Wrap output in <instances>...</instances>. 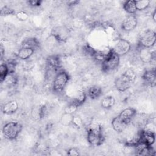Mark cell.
I'll list each match as a JSON object with an SVG mask.
<instances>
[{"mask_svg": "<svg viewBox=\"0 0 156 156\" xmlns=\"http://www.w3.org/2000/svg\"><path fill=\"white\" fill-rule=\"evenodd\" d=\"M136 75L132 69H127L123 74L116 79L115 86L119 92H124L129 90L135 82Z\"/></svg>", "mask_w": 156, "mask_h": 156, "instance_id": "cell-1", "label": "cell"}, {"mask_svg": "<svg viewBox=\"0 0 156 156\" xmlns=\"http://www.w3.org/2000/svg\"><path fill=\"white\" fill-rule=\"evenodd\" d=\"M119 64V56L110 49L102 62V69L104 72L108 73L115 70Z\"/></svg>", "mask_w": 156, "mask_h": 156, "instance_id": "cell-2", "label": "cell"}, {"mask_svg": "<svg viewBox=\"0 0 156 156\" xmlns=\"http://www.w3.org/2000/svg\"><path fill=\"white\" fill-rule=\"evenodd\" d=\"M22 125L16 121L6 123L2 127V133L4 137L9 140H13L17 138L22 130Z\"/></svg>", "mask_w": 156, "mask_h": 156, "instance_id": "cell-3", "label": "cell"}, {"mask_svg": "<svg viewBox=\"0 0 156 156\" xmlns=\"http://www.w3.org/2000/svg\"><path fill=\"white\" fill-rule=\"evenodd\" d=\"M87 140L90 144L94 146L101 145L104 141L102 129L99 126L90 128L87 130Z\"/></svg>", "mask_w": 156, "mask_h": 156, "instance_id": "cell-4", "label": "cell"}, {"mask_svg": "<svg viewBox=\"0 0 156 156\" xmlns=\"http://www.w3.org/2000/svg\"><path fill=\"white\" fill-rule=\"evenodd\" d=\"M69 79V75L66 71H61L57 73L53 80V90L56 93H60L63 91L66 87Z\"/></svg>", "mask_w": 156, "mask_h": 156, "instance_id": "cell-5", "label": "cell"}, {"mask_svg": "<svg viewBox=\"0 0 156 156\" xmlns=\"http://www.w3.org/2000/svg\"><path fill=\"white\" fill-rule=\"evenodd\" d=\"M155 32L152 30H147L143 33L138 40V46L151 48L155 44Z\"/></svg>", "mask_w": 156, "mask_h": 156, "instance_id": "cell-6", "label": "cell"}, {"mask_svg": "<svg viewBox=\"0 0 156 156\" xmlns=\"http://www.w3.org/2000/svg\"><path fill=\"white\" fill-rule=\"evenodd\" d=\"M51 35L58 42H65L70 36V32L68 27L60 26L54 27L51 32Z\"/></svg>", "mask_w": 156, "mask_h": 156, "instance_id": "cell-7", "label": "cell"}, {"mask_svg": "<svg viewBox=\"0 0 156 156\" xmlns=\"http://www.w3.org/2000/svg\"><path fill=\"white\" fill-rule=\"evenodd\" d=\"M131 44L128 40L120 38L117 41L112 50L120 57L129 53L131 50Z\"/></svg>", "mask_w": 156, "mask_h": 156, "instance_id": "cell-8", "label": "cell"}, {"mask_svg": "<svg viewBox=\"0 0 156 156\" xmlns=\"http://www.w3.org/2000/svg\"><path fill=\"white\" fill-rule=\"evenodd\" d=\"M140 142L147 146H152L155 141V135L151 130L145 129L140 133Z\"/></svg>", "mask_w": 156, "mask_h": 156, "instance_id": "cell-9", "label": "cell"}, {"mask_svg": "<svg viewBox=\"0 0 156 156\" xmlns=\"http://www.w3.org/2000/svg\"><path fill=\"white\" fill-rule=\"evenodd\" d=\"M138 24V20L134 15L127 16L121 24V29L126 32H130L136 28Z\"/></svg>", "mask_w": 156, "mask_h": 156, "instance_id": "cell-10", "label": "cell"}, {"mask_svg": "<svg viewBox=\"0 0 156 156\" xmlns=\"http://www.w3.org/2000/svg\"><path fill=\"white\" fill-rule=\"evenodd\" d=\"M138 55L141 62L144 63H151L155 59L154 54L151 51L150 48L140 47Z\"/></svg>", "mask_w": 156, "mask_h": 156, "instance_id": "cell-11", "label": "cell"}, {"mask_svg": "<svg viewBox=\"0 0 156 156\" xmlns=\"http://www.w3.org/2000/svg\"><path fill=\"white\" fill-rule=\"evenodd\" d=\"M129 122L122 119L118 115L112 121V126L113 130L117 132H123L128 126Z\"/></svg>", "mask_w": 156, "mask_h": 156, "instance_id": "cell-12", "label": "cell"}, {"mask_svg": "<svg viewBox=\"0 0 156 156\" xmlns=\"http://www.w3.org/2000/svg\"><path fill=\"white\" fill-rule=\"evenodd\" d=\"M18 109V104L15 101H10L4 104L2 107V112L5 115H12L15 113Z\"/></svg>", "mask_w": 156, "mask_h": 156, "instance_id": "cell-13", "label": "cell"}, {"mask_svg": "<svg viewBox=\"0 0 156 156\" xmlns=\"http://www.w3.org/2000/svg\"><path fill=\"white\" fill-rule=\"evenodd\" d=\"M142 78L144 82L151 87H154L155 85L156 74L155 69L146 71L142 75Z\"/></svg>", "mask_w": 156, "mask_h": 156, "instance_id": "cell-14", "label": "cell"}, {"mask_svg": "<svg viewBox=\"0 0 156 156\" xmlns=\"http://www.w3.org/2000/svg\"><path fill=\"white\" fill-rule=\"evenodd\" d=\"M136 111L133 108H126L122 110L118 116L124 121L130 122L132 119L135 116Z\"/></svg>", "mask_w": 156, "mask_h": 156, "instance_id": "cell-15", "label": "cell"}, {"mask_svg": "<svg viewBox=\"0 0 156 156\" xmlns=\"http://www.w3.org/2000/svg\"><path fill=\"white\" fill-rule=\"evenodd\" d=\"M47 65L49 69L55 71L60 67V60L57 56H51L47 58Z\"/></svg>", "mask_w": 156, "mask_h": 156, "instance_id": "cell-16", "label": "cell"}, {"mask_svg": "<svg viewBox=\"0 0 156 156\" xmlns=\"http://www.w3.org/2000/svg\"><path fill=\"white\" fill-rule=\"evenodd\" d=\"M35 49L27 48V47H22L17 53V57L21 60H26L29 58L34 54Z\"/></svg>", "mask_w": 156, "mask_h": 156, "instance_id": "cell-17", "label": "cell"}, {"mask_svg": "<svg viewBox=\"0 0 156 156\" xmlns=\"http://www.w3.org/2000/svg\"><path fill=\"white\" fill-rule=\"evenodd\" d=\"M102 93V88L98 85H93L89 88L88 90V96L92 99L99 98Z\"/></svg>", "mask_w": 156, "mask_h": 156, "instance_id": "cell-18", "label": "cell"}, {"mask_svg": "<svg viewBox=\"0 0 156 156\" xmlns=\"http://www.w3.org/2000/svg\"><path fill=\"white\" fill-rule=\"evenodd\" d=\"M124 10L129 14L133 15L137 11L135 0H129L126 1L123 4Z\"/></svg>", "mask_w": 156, "mask_h": 156, "instance_id": "cell-19", "label": "cell"}, {"mask_svg": "<svg viewBox=\"0 0 156 156\" xmlns=\"http://www.w3.org/2000/svg\"><path fill=\"white\" fill-rule=\"evenodd\" d=\"M115 104V99L112 96H108L104 98L101 102V107L105 109L112 108Z\"/></svg>", "mask_w": 156, "mask_h": 156, "instance_id": "cell-20", "label": "cell"}, {"mask_svg": "<svg viewBox=\"0 0 156 156\" xmlns=\"http://www.w3.org/2000/svg\"><path fill=\"white\" fill-rule=\"evenodd\" d=\"M39 41L35 38H29L25 39L22 43V47L30 48L34 49L39 46Z\"/></svg>", "mask_w": 156, "mask_h": 156, "instance_id": "cell-21", "label": "cell"}, {"mask_svg": "<svg viewBox=\"0 0 156 156\" xmlns=\"http://www.w3.org/2000/svg\"><path fill=\"white\" fill-rule=\"evenodd\" d=\"M73 115L71 114L63 113L60 118V122L63 126H68L72 124Z\"/></svg>", "mask_w": 156, "mask_h": 156, "instance_id": "cell-22", "label": "cell"}, {"mask_svg": "<svg viewBox=\"0 0 156 156\" xmlns=\"http://www.w3.org/2000/svg\"><path fill=\"white\" fill-rule=\"evenodd\" d=\"M9 74V68L6 63H1L0 66V80L3 82Z\"/></svg>", "mask_w": 156, "mask_h": 156, "instance_id": "cell-23", "label": "cell"}, {"mask_svg": "<svg viewBox=\"0 0 156 156\" xmlns=\"http://www.w3.org/2000/svg\"><path fill=\"white\" fill-rule=\"evenodd\" d=\"M151 1L149 0H140L135 1L136 10L139 11L146 9L150 5Z\"/></svg>", "mask_w": 156, "mask_h": 156, "instance_id": "cell-24", "label": "cell"}, {"mask_svg": "<svg viewBox=\"0 0 156 156\" xmlns=\"http://www.w3.org/2000/svg\"><path fill=\"white\" fill-rule=\"evenodd\" d=\"M79 107V106L77 104H76L74 102H72L65 108L64 112L73 115L75 112L77 111Z\"/></svg>", "mask_w": 156, "mask_h": 156, "instance_id": "cell-25", "label": "cell"}, {"mask_svg": "<svg viewBox=\"0 0 156 156\" xmlns=\"http://www.w3.org/2000/svg\"><path fill=\"white\" fill-rule=\"evenodd\" d=\"M86 98H87V96L85 93H84L83 91H81L79 93L77 96L73 100V102L77 104L79 106H80L85 101Z\"/></svg>", "mask_w": 156, "mask_h": 156, "instance_id": "cell-26", "label": "cell"}, {"mask_svg": "<svg viewBox=\"0 0 156 156\" xmlns=\"http://www.w3.org/2000/svg\"><path fill=\"white\" fill-rule=\"evenodd\" d=\"M16 18L20 21H26L29 18V14L24 10H21L16 13Z\"/></svg>", "mask_w": 156, "mask_h": 156, "instance_id": "cell-27", "label": "cell"}, {"mask_svg": "<svg viewBox=\"0 0 156 156\" xmlns=\"http://www.w3.org/2000/svg\"><path fill=\"white\" fill-rule=\"evenodd\" d=\"M72 124L76 127H81L83 125L82 119L79 116H73Z\"/></svg>", "mask_w": 156, "mask_h": 156, "instance_id": "cell-28", "label": "cell"}, {"mask_svg": "<svg viewBox=\"0 0 156 156\" xmlns=\"http://www.w3.org/2000/svg\"><path fill=\"white\" fill-rule=\"evenodd\" d=\"M1 14L2 15L6 16V15H14L16 13H15V12L12 9L7 6H4L1 9Z\"/></svg>", "mask_w": 156, "mask_h": 156, "instance_id": "cell-29", "label": "cell"}, {"mask_svg": "<svg viewBox=\"0 0 156 156\" xmlns=\"http://www.w3.org/2000/svg\"><path fill=\"white\" fill-rule=\"evenodd\" d=\"M42 1H40V0H32V1H27V3L28 5L32 6V7H39L41 4Z\"/></svg>", "mask_w": 156, "mask_h": 156, "instance_id": "cell-30", "label": "cell"}, {"mask_svg": "<svg viewBox=\"0 0 156 156\" xmlns=\"http://www.w3.org/2000/svg\"><path fill=\"white\" fill-rule=\"evenodd\" d=\"M68 155H79V150L76 147L70 148L67 152Z\"/></svg>", "mask_w": 156, "mask_h": 156, "instance_id": "cell-31", "label": "cell"}, {"mask_svg": "<svg viewBox=\"0 0 156 156\" xmlns=\"http://www.w3.org/2000/svg\"><path fill=\"white\" fill-rule=\"evenodd\" d=\"M0 53H1V59L2 60L4 55L5 54V50H4V47H3V46L2 44L1 45V48H0Z\"/></svg>", "mask_w": 156, "mask_h": 156, "instance_id": "cell-32", "label": "cell"}, {"mask_svg": "<svg viewBox=\"0 0 156 156\" xmlns=\"http://www.w3.org/2000/svg\"><path fill=\"white\" fill-rule=\"evenodd\" d=\"M79 3V1H69L68 2V4L69 5H76L77 4Z\"/></svg>", "mask_w": 156, "mask_h": 156, "instance_id": "cell-33", "label": "cell"}, {"mask_svg": "<svg viewBox=\"0 0 156 156\" xmlns=\"http://www.w3.org/2000/svg\"><path fill=\"white\" fill-rule=\"evenodd\" d=\"M155 14H156V13H155V11L153 13V14H152V16H153V20H154V21H155Z\"/></svg>", "mask_w": 156, "mask_h": 156, "instance_id": "cell-34", "label": "cell"}]
</instances>
